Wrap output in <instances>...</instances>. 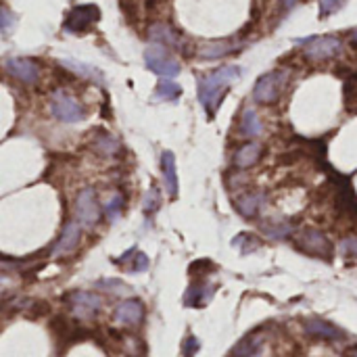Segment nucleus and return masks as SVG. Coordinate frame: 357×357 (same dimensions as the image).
<instances>
[{
	"instance_id": "393cba45",
	"label": "nucleus",
	"mask_w": 357,
	"mask_h": 357,
	"mask_svg": "<svg viewBox=\"0 0 357 357\" xmlns=\"http://www.w3.org/2000/svg\"><path fill=\"white\" fill-rule=\"evenodd\" d=\"M17 23V17L10 8L0 4V33H10Z\"/></svg>"
},
{
	"instance_id": "6e6552de",
	"label": "nucleus",
	"mask_w": 357,
	"mask_h": 357,
	"mask_svg": "<svg viewBox=\"0 0 357 357\" xmlns=\"http://www.w3.org/2000/svg\"><path fill=\"white\" fill-rule=\"evenodd\" d=\"M305 48V56L312 61H324V59H333L339 52H343V42L335 36H318V38H310L303 40Z\"/></svg>"
},
{
	"instance_id": "4468645a",
	"label": "nucleus",
	"mask_w": 357,
	"mask_h": 357,
	"mask_svg": "<svg viewBox=\"0 0 357 357\" xmlns=\"http://www.w3.org/2000/svg\"><path fill=\"white\" fill-rule=\"evenodd\" d=\"M79 238H82V228H79V224H77V222H67V224L63 226V232H61L56 245H54V253H52V255L61 257V255L73 253L75 247L79 245Z\"/></svg>"
},
{
	"instance_id": "7c9ffc66",
	"label": "nucleus",
	"mask_w": 357,
	"mask_h": 357,
	"mask_svg": "<svg viewBox=\"0 0 357 357\" xmlns=\"http://www.w3.org/2000/svg\"><path fill=\"white\" fill-rule=\"evenodd\" d=\"M197 349V341L195 339H188V347H186V356H192Z\"/></svg>"
},
{
	"instance_id": "bb28decb",
	"label": "nucleus",
	"mask_w": 357,
	"mask_h": 357,
	"mask_svg": "<svg viewBox=\"0 0 357 357\" xmlns=\"http://www.w3.org/2000/svg\"><path fill=\"white\" fill-rule=\"evenodd\" d=\"M266 351H268V356L270 357H303L299 354V349L293 345L291 347V343H287V347H282L280 351H270V343H268V335H266Z\"/></svg>"
},
{
	"instance_id": "b1692460",
	"label": "nucleus",
	"mask_w": 357,
	"mask_h": 357,
	"mask_svg": "<svg viewBox=\"0 0 357 357\" xmlns=\"http://www.w3.org/2000/svg\"><path fill=\"white\" fill-rule=\"evenodd\" d=\"M123 207H126L123 195L115 192V195L107 201V205H105V213H107V218H109L111 222H115V220H119V218H121Z\"/></svg>"
},
{
	"instance_id": "f03ea898",
	"label": "nucleus",
	"mask_w": 357,
	"mask_h": 357,
	"mask_svg": "<svg viewBox=\"0 0 357 357\" xmlns=\"http://www.w3.org/2000/svg\"><path fill=\"white\" fill-rule=\"evenodd\" d=\"M144 63H146V67L153 71V73H157V75H161V77H165V79H169V77H176L178 73H180V63L169 54V50L165 48V46H161V44H151L146 50H144Z\"/></svg>"
},
{
	"instance_id": "2eb2a0df",
	"label": "nucleus",
	"mask_w": 357,
	"mask_h": 357,
	"mask_svg": "<svg viewBox=\"0 0 357 357\" xmlns=\"http://www.w3.org/2000/svg\"><path fill=\"white\" fill-rule=\"evenodd\" d=\"M161 172H163V184L167 190V197H178V172H176V157L174 153L165 151L161 155Z\"/></svg>"
},
{
	"instance_id": "cd10ccee",
	"label": "nucleus",
	"mask_w": 357,
	"mask_h": 357,
	"mask_svg": "<svg viewBox=\"0 0 357 357\" xmlns=\"http://www.w3.org/2000/svg\"><path fill=\"white\" fill-rule=\"evenodd\" d=\"M159 199H161V197H159V190H157V188H151V192L146 195L144 211H146V213H155V211L159 209V205H161Z\"/></svg>"
},
{
	"instance_id": "1a4fd4ad",
	"label": "nucleus",
	"mask_w": 357,
	"mask_h": 357,
	"mask_svg": "<svg viewBox=\"0 0 357 357\" xmlns=\"http://www.w3.org/2000/svg\"><path fill=\"white\" fill-rule=\"evenodd\" d=\"M67 303L73 312L75 318H82V320H90L94 318L100 307H102V299L100 295L96 293H88V291H73L67 295Z\"/></svg>"
},
{
	"instance_id": "20e7f679",
	"label": "nucleus",
	"mask_w": 357,
	"mask_h": 357,
	"mask_svg": "<svg viewBox=\"0 0 357 357\" xmlns=\"http://www.w3.org/2000/svg\"><path fill=\"white\" fill-rule=\"evenodd\" d=\"M50 109H52V115L65 123H77L86 117V109L79 105V100H75L71 94H67L63 90H56L52 94Z\"/></svg>"
},
{
	"instance_id": "2f4dec72",
	"label": "nucleus",
	"mask_w": 357,
	"mask_h": 357,
	"mask_svg": "<svg viewBox=\"0 0 357 357\" xmlns=\"http://www.w3.org/2000/svg\"><path fill=\"white\" fill-rule=\"evenodd\" d=\"M351 40H354V42H357V29H354V31H351Z\"/></svg>"
},
{
	"instance_id": "5701e85b",
	"label": "nucleus",
	"mask_w": 357,
	"mask_h": 357,
	"mask_svg": "<svg viewBox=\"0 0 357 357\" xmlns=\"http://www.w3.org/2000/svg\"><path fill=\"white\" fill-rule=\"evenodd\" d=\"M94 149H96V153H100V155H105V157H113V155L117 153V149H119V142H117L111 134L98 132V136H96V140H94Z\"/></svg>"
},
{
	"instance_id": "c85d7f7f",
	"label": "nucleus",
	"mask_w": 357,
	"mask_h": 357,
	"mask_svg": "<svg viewBox=\"0 0 357 357\" xmlns=\"http://www.w3.org/2000/svg\"><path fill=\"white\" fill-rule=\"evenodd\" d=\"M339 249H341V253H345V255H354V257H357V236H347V238H343L341 245H339Z\"/></svg>"
},
{
	"instance_id": "f3484780",
	"label": "nucleus",
	"mask_w": 357,
	"mask_h": 357,
	"mask_svg": "<svg viewBox=\"0 0 357 357\" xmlns=\"http://www.w3.org/2000/svg\"><path fill=\"white\" fill-rule=\"evenodd\" d=\"M238 48V44H234L232 40H215V42H207L199 48V56L205 61H213V59H222L230 52H234Z\"/></svg>"
},
{
	"instance_id": "f8f14e48",
	"label": "nucleus",
	"mask_w": 357,
	"mask_h": 357,
	"mask_svg": "<svg viewBox=\"0 0 357 357\" xmlns=\"http://www.w3.org/2000/svg\"><path fill=\"white\" fill-rule=\"evenodd\" d=\"M149 38L155 44H161L165 48H182L184 38L180 31H176L169 23H153L149 27Z\"/></svg>"
},
{
	"instance_id": "7ed1b4c3",
	"label": "nucleus",
	"mask_w": 357,
	"mask_h": 357,
	"mask_svg": "<svg viewBox=\"0 0 357 357\" xmlns=\"http://www.w3.org/2000/svg\"><path fill=\"white\" fill-rule=\"evenodd\" d=\"M98 21H100V8L96 4H77L67 13L63 29L69 33H86Z\"/></svg>"
},
{
	"instance_id": "423d86ee",
	"label": "nucleus",
	"mask_w": 357,
	"mask_h": 357,
	"mask_svg": "<svg viewBox=\"0 0 357 357\" xmlns=\"http://www.w3.org/2000/svg\"><path fill=\"white\" fill-rule=\"evenodd\" d=\"M295 245L303 251V253H310V255H316V257H331L333 255V243L331 238L316 230V228H305L297 234L295 238Z\"/></svg>"
},
{
	"instance_id": "a211bd4d",
	"label": "nucleus",
	"mask_w": 357,
	"mask_h": 357,
	"mask_svg": "<svg viewBox=\"0 0 357 357\" xmlns=\"http://www.w3.org/2000/svg\"><path fill=\"white\" fill-rule=\"evenodd\" d=\"M261 130H264V126H261L259 115L253 109H245L243 117H241V134L247 138H255L261 134Z\"/></svg>"
},
{
	"instance_id": "a878e982",
	"label": "nucleus",
	"mask_w": 357,
	"mask_h": 357,
	"mask_svg": "<svg viewBox=\"0 0 357 357\" xmlns=\"http://www.w3.org/2000/svg\"><path fill=\"white\" fill-rule=\"evenodd\" d=\"M347 0H320V17H331L333 13L341 10Z\"/></svg>"
},
{
	"instance_id": "6ab92c4d",
	"label": "nucleus",
	"mask_w": 357,
	"mask_h": 357,
	"mask_svg": "<svg viewBox=\"0 0 357 357\" xmlns=\"http://www.w3.org/2000/svg\"><path fill=\"white\" fill-rule=\"evenodd\" d=\"M126 261H130L128 264V270L130 272H144L149 268V257L142 251H138V249H130L126 255H121L119 259H115V264H119V266H123Z\"/></svg>"
},
{
	"instance_id": "ddd939ff",
	"label": "nucleus",
	"mask_w": 357,
	"mask_h": 357,
	"mask_svg": "<svg viewBox=\"0 0 357 357\" xmlns=\"http://www.w3.org/2000/svg\"><path fill=\"white\" fill-rule=\"evenodd\" d=\"M234 207H236V211H238L243 218L251 220V218H255V215L266 207V192H261V190L243 192V195L234 201Z\"/></svg>"
},
{
	"instance_id": "412c9836",
	"label": "nucleus",
	"mask_w": 357,
	"mask_h": 357,
	"mask_svg": "<svg viewBox=\"0 0 357 357\" xmlns=\"http://www.w3.org/2000/svg\"><path fill=\"white\" fill-rule=\"evenodd\" d=\"M69 71H73V73H77V75H82V77H88V79H94V82H102V73L96 69V67H92V65H84V63H79V61H71V59H65V61H61Z\"/></svg>"
},
{
	"instance_id": "aec40b11",
	"label": "nucleus",
	"mask_w": 357,
	"mask_h": 357,
	"mask_svg": "<svg viewBox=\"0 0 357 357\" xmlns=\"http://www.w3.org/2000/svg\"><path fill=\"white\" fill-rule=\"evenodd\" d=\"M261 232L268 234L270 238H287L289 234H293V224L289 222H280V220H270L261 224Z\"/></svg>"
},
{
	"instance_id": "f257e3e1",
	"label": "nucleus",
	"mask_w": 357,
	"mask_h": 357,
	"mask_svg": "<svg viewBox=\"0 0 357 357\" xmlns=\"http://www.w3.org/2000/svg\"><path fill=\"white\" fill-rule=\"evenodd\" d=\"M241 77V67L238 65H224L209 75L199 79V100L205 107L207 115L213 117L215 111L222 105V98L228 92V86Z\"/></svg>"
},
{
	"instance_id": "9b49d317",
	"label": "nucleus",
	"mask_w": 357,
	"mask_h": 357,
	"mask_svg": "<svg viewBox=\"0 0 357 357\" xmlns=\"http://www.w3.org/2000/svg\"><path fill=\"white\" fill-rule=\"evenodd\" d=\"M113 318L117 324L123 326H138L144 320V305L138 299H123L121 303H117Z\"/></svg>"
},
{
	"instance_id": "c756f323",
	"label": "nucleus",
	"mask_w": 357,
	"mask_h": 357,
	"mask_svg": "<svg viewBox=\"0 0 357 357\" xmlns=\"http://www.w3.org/2000/svg\"><path fill=\"white\" fill-rule=\"evenodd\" d=\"M98 289H107V291H121V289H123V282H119V280H102V282H98Z\"/></svg>"
},
{
	"instance_id": "9d476101",
	"label": "nucleus",
	"mask_w": 357,
	"mask_h": 357,
	"mask_svg": "<svg viewBox=\"0 0 357 357\" xmlns=\"http://www.w3.org/2000/svg\"><path fill=\"white\" fill-rule=\"evenodd\" d=\"M6 71L17 77L23 84H38L40 79V67L36 61L25 59V56H13L6 61Z\"/></svg>"
},
{
	"instance_id": "4be33fe9",
	"label": "nucleus",
	"mask_w": 357,
	"mask_h": 357,
	"mask_svg": "<svg viewBox=\"0 0 357 357\" xmlns=\"http://www.w3.org/2000/svg\"><path fill=\"white\" fill-rule=\"evenodd\" d=\"M180 94H182L180 84H176L172 79H161L157 84V90H155L157 100H176V98H180Z\"/></svg>"
},
{
	"instance_id": "dca6fc26",
	"label": "nucleus",
	"mask_w": 357,
	"mask_h": 357,
	"mask_svg": "<svg viewBox=\"0 0 357 357\" xmlns=\"http://www.w3.org/2000/svg\"><path fill=\"white\" fill-rule=\"evenodd\" d=\"M259 157H261V144H259V142H247V144H243V146L234 153L232 163H234V167H236L238 172H243V169L253 167V165L259 161Z\"/></svg>"
},
{
	"instance_id": "39448f33",
	"label": "nucleus",
	"mask_w": 357,
	"mask_h": 357,
	"mask_svg": "<svg viewBox=\"0 0 357 357\" xmlns=\"http://www.w3.org/2000/svg\"><path fill=\"white\" fill-rule=\"evenodd\" d=\"M73 213L77 218V224L82 226H94L100 220V205H98V195L92 186L79 190L77 199H75V207Z\"/></svg>"
},
{
	"instance_id": "0eeeda50",
	"label": "nucleus",
	"mask_w": 357,
	"mask_h": 357,
	"mask_svg": "<svg viewBox=\"0 0 357 357\" xmlns=\"http://www.w3.org/2000/svg\"><path fill=\"white\" fill-rule=\"evenodd\" d=\"M284 77L287 73L284 71H270V73H264L257 82H255V88H253V98L261 105H272L276 102L282 86H284Z\"/></svg>"
}]
</instances>
